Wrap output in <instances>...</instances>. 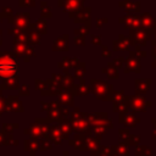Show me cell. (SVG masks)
<instances>
[{"mask_svg": "<svg viewBox=\"0 0 156 156\" xmlns=\"http://www.w3.org/2000/svg\"><path fill=\"white\" fill-rule=\"evenodd\" d=\"M18 63L9 56H0V77H11L17 72Z\"/></svg>", "mask_w": 156, "mask_h": 156, "instance_id": "cell-1", "label": "cell"}]
</instances>
